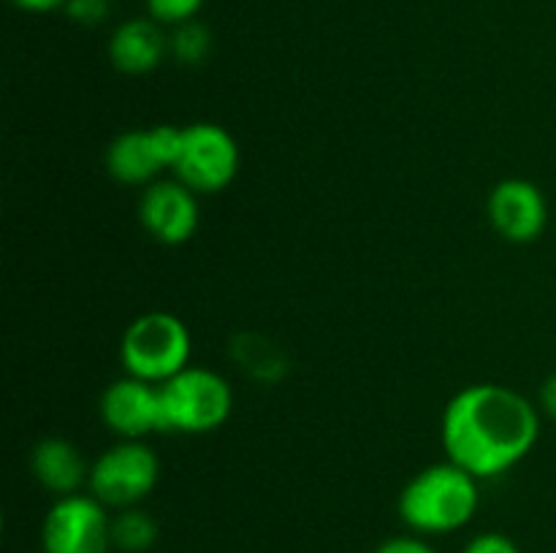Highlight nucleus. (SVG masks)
Here are the masks:
<instances>
[{
  "mask_svg": "<svg viewBox=\"0 0 556 553\" xmlns=\"http://www.w3.org/2000/svg\"><path fill=\"white\" fill-rule=\"evenodd\" d=\"M161 394V432L172 434H210L231 417L233 390L215 369H182L157 385Z\"/></svg>",
  "mask_w": 556,
  "mask_h": 553,
  "instance_id": "4",
  "label": "nucleus"
},
{
  "mask_svg": "<svg viewBox=\"0 0 556 553\" xmlns=\"http://www.w3.org/2000/svg\"><path fill=\"white\" fill-rule=\"evenodd\" d=\"M11 3L27 14H52V11L65 9V0H11Z\"/></svg>",
  "mask_w": 556,
  "mask_h": 553,
  "instance_id": "22",
  "label": "nucleus"
},
{
  "mask_svg": "<svg viewBox=\"0 0 556 553\" xmlns=\"http://www.w3.org/2000/svg\"><path fill=\"white\" fill-rule=\"evenodd\" d=\"M212 30L199 20L182 22L168 36V54L179 65H201L212 54Z\"/></svg>",
  "mask_w": 556,
  "mask_h": 553,
  "instance_id": "16",
  "label": "nucleus"
},
{
  "mask_svg": "<svg viewBox=\"0 0 556 553\" xmlns=\"http://www.w3.org/2000/svg\"><path fill=\"white\" fill-rule=\"evenodd\" d=\"M541 410L556 421V372L541 385Z\"/></svg>",
  "mask_w": 556,
  "mask_h": 553,
  "instance_id": "23",
  "label": "nucleus"
},
{
  "mask_svg": "<svg viewBox=\"0 0 556 553\" xmlns=\"http://www.w3.org/2000/svg\"><path fill=\"white\" fill-rule=\"evenodd\" d=\"M481 480L454 461L418 472L400 493V518L416 535H451L476 518Z\"/></svg>",
  "mask_w": 556,
  "mask_h": 553,
  "instance_id": "2",
  "label": "nucleus"
},
{
  "mask_svg": "<svg viewBox=\"0 0 556 553\" xmlns=\"http://www.w3.org/2000/svg\"><path fill=\"white\" fill-rule=\"evenodd\" d=\"M440 439L448 461L478 480H494L532 453L541 407L508 385H467L445 404Z\"/></svg>",
  "mask_w": 556,
  "mask_h": 553,
  "instance_id": "1",
  "label": "nucleus"
},
{
  "mask_svg": "<svg viewBox=\"0 0 556 553\" xmlns=\"http://www.w3.org/2000/svg\"><path fill=\"white\" fill-rule=\"evenodd\" d=\"M193 336L190 329L172 312H144L134 318L119 339V363L125 374L144 383L163 385L190 366Z\"/></svg>",
  "mask_w": 556,
  "mask_h": 553,
  "instance_id": "3",
  "label": "nucleus"
},
{
  "mask_svg": "<svg viewBox=\"0 0 556 553\" xmlns=\"http://www.w3.org/2000/svg\"><path fill=\"white\" fill-rule=\"evenodd\" d=\"M462 553H521L510 537L500 535V531H483V535L472 537Z\"/></svg>",
  "mask_w": 556,
  "mask_h": 553,
  "instance_id": "20",
  "label": "nucleus"
},
{
  "mask_svg": "<svg viewBox=\"0 0 556 553\" xmlns=\"http://www.w3.org/2000/svg\"><path fill=\"white\" fill-rule=\"evenodd\" d=\"M239 144L223 125L193 123L185 128L182 155L177 171L179 182L188 184L193 193L212 195L226 190L239 173Z\"/></svg>",
  "mask_w": 556,
  "mask_h": 553,
  "instance_id": "7",
  "label": "nucleus"
},
{
  "mask_svg": "<svg viewBox=\"0 0 556 553\" xmlns=\"http://www.w3.org/2000/svg\"><path fill=\"white\" fill-rule=\"evenodd\" d=\"M168 54V36L152 16H136L114 27L109 38V63L125 76H144L155 70Z\"/></svg>",
  "mask_w": 556,
  "mask_h": 553,
  "instance_id": "11",
  "label": "nucleus"
},
{
  "mask_svg": "<svg viewBox=\"0 0 556 553\" xmlns=\"http://www.w3.org/2000/svg\"><path fill=\"white\" fill-rule=\"evenodd\" d=\"M161 480V459L141 439H123L90 464L87 488L112 510L139 507Z\"/></svg>",
  "mask_w": 556,
  "mask_h": 553,
  "instance_id": "5",
  "label": "nucleus"
},
{
  "mask_svg": "<svg viewBox=\"0 0 556 553\" xmlns=\"http://www.w3.org/2000/svg\"><path fill=\"white\" fill-rule=\"evenodd\" d=\"M63 11L74 25L98 27L112 16V0H65Z\"/></svg>",
  "mask_w": 556,
  "mask_h": 553,
  "instance_id": "19",
  "label": "nucleus"
},
{
  "mask_svg": "<svg viewBox=\"0 0 556 553\" xmlns=\"http://www.w3.org/2000/svg\"><path fill=\"white\" fill-rule=\"evenodd\" d=\"M157 542V524L147 510L125 507L112 518V545L123 553H144Z\"/></svg>",
  "mask_w": 556,
  "mask_h": 553,
  "instance_id": "15",
  "label": "nucleus"
},
{
  "mask_svg": "<svg viewBox=\"0 0 556 553\" xmlns=\"http://www.w3.org/2000/svg\"><path fill=\"white\" fill-rule=\"evenodd\" d=\"M106 171L114 182L130 184V188H136V184L147 188V184L155 182L163 168L152 152L147 128L125 130L106 146Z\"/></svg>",
  "mask_w": 556,
  "mask_h": 553,
  "instance_id": "13",
  "label": "nucleus"
},
{
  "mask_svg": "<svg viewBox=\"0 0 556 553\" xmlns=\"http://www.w3.org/2000/svg\"><path fill=\"white\" fill-rule=\"evenodd\" d=\"M199 193L179 179L147 184L139 198V222L155 242L185 244L199 231Z\"/></svg>",
  "mask_w": 556,
  "mask_h": 553,
  "instance_id": "8",
  "label": "nucleus"
},
{
  "mask_svg": "<svg viewBox=\"0 0 556 553\" xmlns=\"http://www.w3.org/2000/svg\"><path fill=\"white\" fill-rule=\"evenodd\" d=\"M486 211L494 231L514 244L538 242L548 226V201L530 179H503L494 184Z\"/></svg>",
  "mask_w": 556,
  "mask_h": 553,
  "instance_id": "9",
  "label": "nucleus"
},
{
  "mask_svg": "<svg viewBox=\"0 0 556 553\" xmlns=\"http://www.w3.org/2000/svg\"><path fill=\"white\" fill-rule=\"evenodd\" d=\"M375 553H438L432 545H429L424 537L416 535H400V537H389V540L380 542L375 548Z\"/></svg>",
  "mask_w": 556,
  "mask_h": 553,
  "instance_id": "21",
  "label": "nucleus"
},
{
  "mask_svg": "<svg viewBox=\"0 0 556 553\" xmlns=\"http://www.w3.org/2000/svg\"><path fill=\"white\" fill-rule=\"evenodd\" d=\"M233 358L261 383H277L286 374V358L258 334H242L233 339Z\"/></svg>",
  "mask_w": 556,
  "mask_h": 553,
  "instance_id": "14",
  "label": "nucleus"
},
{
  "mask_svg": "<svg viewBox=\"0 0 556 553\" xmlns=\"http://www.w3.org/2000/svg\"><path fill=\"white\" fill-rule=\"evenodd\" d=\"M43 553H109L112 518L92 493H68L47 510L41 524Z\"/></svg>",
  "mask_w": 556,
  "mask_h": 553,
  "instance_id": "6",
  "label": "nucleus"
},
{
  "mask_svg": "<svg viewBox=\"0 0 556 553\" xmlns=\"http://www.w3.org/2000/svg\"><path fill=\"white\" fill-rule=\"evenodd\" d=\"M147 133H150L152 152H155L161 168L177 166L179 155H182L185 128H174V125H155V128H147Z\"/></svg>",
  "mask_w": 556,
  "mask_h": 553,
  "instance_id": "18",
  "label": "nucleus"
},
{
  "mask_svg": "<svg viewBox=\"0 0 556 553\" xmlns=\"http://www.w3.org/2000/svg\"><path fill=\"white\" fill-rule=\"evenodd\" d=\"M103 426L119 439H144L147 434L161 432V394L157 385L139 377L114 380L98 401Z\"/></svg>",
  "mask_w": 556,
  "mask_h": 553,
  "instance_id": "10",
  "label": "nucleus"
},
{
  "mask_svg": "<svg viewBox=\"0 0 556 553\" xmlns=\"http://www.w3.org/2000/svg\"><path fill=\"white\" fill-rule=\"evenodd\" d=\"M206 0H144L147 14L155 22L168 27H177L182 22H190L199 16V11L204 9Z\"/></svg>",
  "mask_w": 556,
  "mask_h": 553,
  "instance_id": "17",
  "label": "nucleus"
},
{
  "mask_svg": "<svg viewBox=\"0 0 556 553\" xmlns=\"http://www.w3.org/2000/svg\"><path fill=\"white\" fill-rule=\"evenodd\" d=\"M30 472L38 486L52 491L54 497L79 493V488L90 477V466L81 450L63 437H47L36 442L30 453Z\"/></svg>",
  "mask_w": 556,
  "mask_h": 553,
  "instance_id": "12",
  "label": "nucleus"
}]
</instances>
